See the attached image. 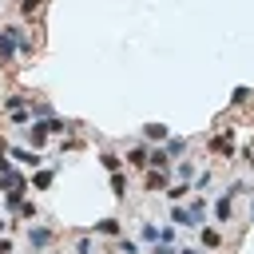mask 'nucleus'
<instances>
[{
    "mask_svg": "<svg viewBox=\"0 0 254 254\" xmlns=\"http://www.w3.org/2000/svg\"><path fill=\"white\" fill-rule=\"evenodd\" d=\"M171 218H175V226H198V218H202V202H194L190 210H187V206H175Z\"/></svg>",
    "mask_w": 254,
    "mask_h": 254,
    "instance_id": "obj_1",
    "label": "nucleus"
},
{
    "mask_svg": "<svg viewBox=\"0 0 254 254\" xmlns=\"http://www.w3.org/2000/svg\"><path fill=\"white\" fill-rule=\"evenodd\" d=\"M8 155H12L20 167H40V163H44V155H40V151H32V147H12Z\"/></svg>",
    "mask_w": 254,
    "mask_h": 254,
    "instance_id": "obj_2",
    "label": "nucleus"
},
{
    "mask_svg": "<svg viewBox=\"0 0 254 254\" xmlns=\"http://www.w3.org/2000/svg\"><path fill=\"white\" fill-rule=\"evenodd\" d=\"M52 242V226H28V246H48Z\"/></svg>",
    "mask_w": 254,
    "mask_h": 254,
    "instance_id": "obj_3",
    "label": "nucleus"
},
{
    "mask_svg": "<svg viewBox=\"0 0 254 254\" xmlns=\"http://www.w3.org/2000/svg\"><path fill=\"white\" fill-rule=\"evenodd\" d=\"M12 52H16V32H12V28H4V32H0V64H8V60H12Z\"/></svg>",
    "mask_w": 254,
    "mask_h": 254,
    "instance_id": "obj_4",
    "label": "nucleus"
},
{
    "mask_svg": "<svg viewBox=\"0 0 254 254\" xmlns=\"http://www.w3.org/2000/svg\"><path fill=\"white\" fill-rule=\"evenodd\" d=\"M24 139H28V143H32V151H40V147H44V143H48V131H44V123H32V127H28V131H24Z\"/></svg>",
    "mask_w": 254,
    "mask_h": 254,
    "instance_id": "obj_5",
    "label": "nucleus"
},
{
    "mask_svg": "<svg viewBox=\"0 0 254 254\" xmlns=\"http://www.w3.org/2000/svg\"><path fill=\"white\" fill-rule=\"evenodd\" d=\"M230 214H234V198L222 194V198L214 202V218H218V222H230Z\"/></svg>",
    "mask_w": 254,
    "mask_h": 254,
    "instance_id": "obj_6",
    "label": "nucleus"
},
{
    "mask_svg": "<svg viewBox=\"0 0 254 254\" xmlns=\"http://www.w3.org/2000/svg\"><path fill=\"white\" fill-rule=\"evenodd\" d=\"M95 234H107V238H119V234H123V226H119V218H99V222H95Z\"/></svg>",
    "mask_w": 254,
    "mask_h": 254,
    "instance_id": "obj_7",
    "label": "nucleus"
},
{
    "mask_svg": "<svg viewBox=\"0 0 254 254\" xmlns=\"http://www.w3.org/2000/svg\"><path fill=\"white\" fill-rule=\"evenodd\" d=\"M143 139H151V143H167L171 135H167L163 123H147V127H143Z\"/></svg>",
    "mask_w": 254,
    "mask_h": 254,
    "instance_id": "obj_8",
    "label": "nucleus"
},
{
    "mask_svg": "<svg viewBox=\"0 0 254 254\" xmlns=\"http://www.w3.org/2000/svg\"><path fill=\"white\" fill-rule=\"evenodd\" d=\"M147 163H151V167H155V171H171V155H167V151H163V147H155V151H151V155H147Z\"/></svg>",
    "mask_w": 254,
    "mask_h": 254,
    "instance_id": "obj_9",
    "label": "nucleus"
},
{
    "mask_svg": "<svg viewBox=\"0 0 254 254\" xmlns=\"http://www.w3.org/2000/svg\"><path fill=\"white\" fill-rule=\"evenodd\" d=\"M167 187H171V175L167 171H151L147 175V190H167Z\"/></svg>",
    "mask_w": 254,
    "mask_h": 254,
    "instance_id": "obj_10",
    "label": "nucleus"
},
{
    "mask_svg": "<svg viewBox=\"0 0 254 254\" xmlns=\"http://www.w3.org/2000/svg\"><path fill=\"white\" fill-rule=\"evenodd\" d=\"M147 155H151V151H147L143 143H135V147L127 151V163H131V167H147Z\"/></svg>",
    "mask_w": 254,
    "mask_h": 254,
    "instance_id": "obj_11",
    "label": "nucleus"
},
{
    "mask_svg": "<svg viewBox=\"0 0 254 254\" xmlns=\"http://www.w3.org/2000/svg\"><path fill=\"white\" fill-rule=\"evenodd\" d=\"M111 194H115V198L127 194V175H123V171H111Z\"/></svg>",
    "mask_w": 254,
    "mask_h": 254,
    "instance_id": "obj_12",
    "label": "nucleus"
},
{
    "mask_svg": "<svg viewBox=\"0 0 254 254\" xmlns=\"http://www.w3.org/2000/svg\"><path fill=\"white\" fill-rule=\"evenodd\" d=\"M44 12V0H20V16L24 20H32V16H40Z\"/></svg>",
    "mask_w": 254,
    "mask_h": 254,
    "instance_id": "obj_13",
    "label": "nucleus"
},
{
    "mask_svg": "<svg viewBox=\"0 0 254 254\" xmlns=\"http://www.w3.org/2000/svg\"><path fill=\"white\" fill-rule=\"evenodd\" d=\"M187 194H190V183H175V187H167V198H171V202H183Z\"/></svg>",
    "mask_w": 254,
    "mask_h": 254,
    "instance_id": "obj_14",
    "label": "nucleus"
},
{
    "mask_svg": "<svg viewBox=\"0 0 254 254\" xmlns=\"http://www.w3.org/2000/svg\"><path fill=\"white\" fill-rule=\"evenodd\" d=\"M202 246H206V250H218V246H222V234H218L214 226H206V230H202Z\"/></svg>",
    "mask_w": 254,
    "mask_h": 254,
    "instance_id": "obj_15",
    "label": "nucleus"
},
{
    "mask_svg": "<svg viewBox=\"0 0 254 254\" xmlns=\"http://www.w3.org/2000/svg\"><path fill=\"white\" fill-rule=\"evenodd\" d=\"M163 151H167L171 159H179V155L187 151V139H167V147H163Z\"/></svg>",
    "mask_w": 254,
    "mask_h": 254,
    "instance_id": "obj_16",
    "label": "nucleus"
},
{
    "mask_svg": "<svg viewBox=\"0 0 254 254\" xmlns=\"http://www.w3.org/2000/svg\"><path fill=\"white\" fill-rule=\"evenodd\" d=\"M99 163H103L107 171H119V167H123V159H119L115 151H103V155H99Z\"/></svg>",
    "mask_w": 254,
    "mask_h": 254,
    "instance_id": "obj_17",
    "label": "nucleus"
},
{
    "mask_svg": "<svg viewBox=\"0 0 254 254\" xmlns=\"http://www.w3.org/2000/svg\"><path fill=\"white\" fill-rule=\"evenodd\" d=\"M32 187H36V190H48V187H52V171H40V175L32 179Z\"/></svg>",
    "mask_w": 254,
    "mask_h": 254,
    "instance_id": "obj_18",
    "label": "nucleus"
},
{
    "mask_svg": "<svg viewBox=\"0 0 254 254\" xmlns=\"http://www.w3.org/2000/svg\"><path fill=\"white\" fill-rule=\"evenodd\" d=\"M246 99H250V87H234V95H230V103H234V107H242Z\"/></svg>",
    "mask_w": 254,
    "mask_h": 254,
    "instance_id": "obj_19",
    "label": "nucleus"
},
{
    "mask_svg": "<svg viewBox=\"0 0 254 254\" xmlns=\"http://www.w3.org/2000/svg\"><path fill=\"white\" fill-rule=\"evenodd\" d=\"M16 214H20V218H36V202H28V198H24V202L16 206Z\"/></svg>",
    "mask_w": 254,
    "mask_h": 254,
    "instance_id": "obj_20",
    "label": "nucleus"
},
{
    "mask_svg": "<svg viewBox=\"0 0 254 254\" xmlns=\"http://www.w3.org/2000/svg\"><path fill=\"white\" fill-rule=\"evenodd\" d=\"M175 175H179L183 183H190V175H194V167H190V163H179V167H175Z\"/></svg>",
    "mask_w": 254,
    "mask_h": 254,
    "instance_id": "obj_21",
    "label": "nucleus"
},
{
    "mask_svg": "<svg viewBox=\"0 0 254 254\" xmlns=\"http://www.w3.org/2000/svg\"><path fill=\"white\" fill-rule=\"evenodd\" d=\"M139 234H143V242H159V230H155L151 222H143V230H139Z\"/></svg>",
    "mask_w": 254,
    "mask_h": 254,
    "instance_id": "obj_22",
    "label": "nucleus"
},
{
    "mask_svg": "<svg viewBox=\"0 0 254 254\" xmlns=\"http://www.w3.org/2000/svg\"><path fill=\"white\" fill-rule=\"evenodd\" d=\"M151 254H175L171 242H151Z\"/></svg>",
    "mask_w": 254,
    "mask_h": 254,
    "instance_id": "obj_23",
    "label": "nucleus"
},
{
    "mask_svg": "<svg viewBox=\"0 0 254 254\" xmlns=\"http://www.w3.org/2000/svg\"><path fill=\"white\" fill-rule=\"evenodd\" d=\"M119 250H123V254H139V246H135L131 238H123V242H119Z\"/></svg>",
    "mask_w": 254,
    "mask_h": 254,
    "instance_id": "obj_24",
    "label": "nucleus"
},
{
    "mask_svg": "<svg viewBox=\"0 0 254 254\" xmlns=\"http://www.w3.org/2000/svg\"><path fill=\"white\" fill-rule=\"evenodd\" d=\"M75 254H91V238H79V246H75Z\"/></svg>",
    "mask_w": 254,
    "mask_h": 254,
    "instance_id": "obj_25",
    "label": "nucleus"
},
{
    "mask_svg": "<svg viewBox=\"0 0 254 254\" xmlns=\"http://www.w3.org/2000/svg\"><path fill=\"white\" fill-rule=\"evenodd\" d=\"M0 254H12V242L8 238H0Z\"/></svg>",
    "mask_w": 254,
    "mask_h": 254,
    "instance_id": "obj_26",
    "label": "nucleus"
},
{
    "mask_svg": "<svg viewBox=\"0 0 254 254\" xmlns=\"http://www.w3.org/2000/svg\"><path fill=\"white\" fill-rule=\"evenodd\" d=\"M175 254H198V250H194V246H183V250H175Z\"/></svg>",
    "mask_w": 254,
    "mask_h": 254,
    "instance_id": "obj_27",
    "label": "nucleus"
},
{
    "mask_svg": "<svg viewBox=\"0 0 254 254\" xmlns=\"http://www.w3.org/2000/svg\"><path fill=\"white\" fill-rule=\"evenodd\" d=\"M250 222H254V198H250Z\"/></svg>",
    "mask_w": 254,
    "mask_h": 254,
    "instance_id": "obj_28",
    "label": "nucleus"
}]
</instances>
